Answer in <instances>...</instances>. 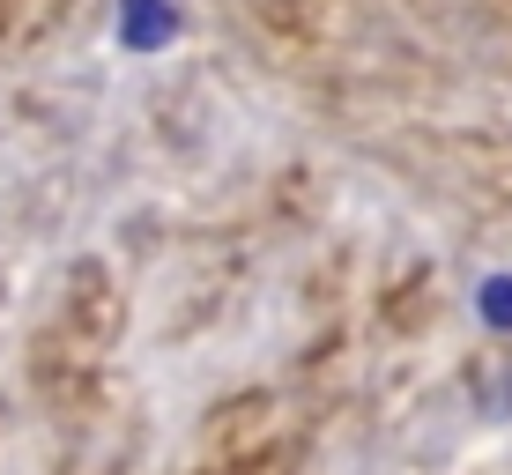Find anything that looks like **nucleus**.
I'll return each instance as SVG.
<instances>
[{
    "label": "nucleus",
    "mask_w": 512,
    "mask_h": 475,
    "mask_svg": "<svg viewBox=\"0 0 512 475\" xmlns=\"http://www.w3.org/2000/svg\"><path fill=\"white\" fill-rule=\"evenodd\" d=\"M468 320L483 334H512V268H483L468 283Z\"/></svg>",
    "instance_id": "f257e3e1"
}]
</instances>
